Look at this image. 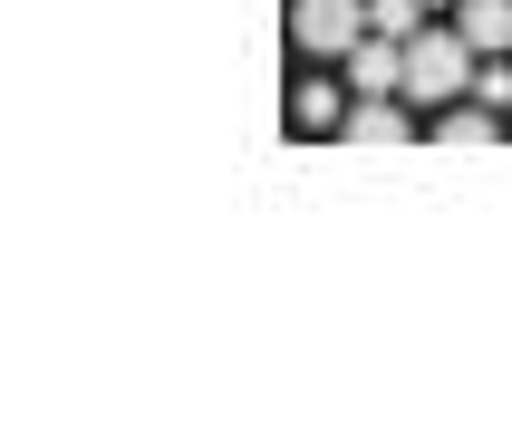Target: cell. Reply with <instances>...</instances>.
Returning <instances> with one entry per match:
<instances>
[{
  "label": "cell",
  "mask_w": 512,
  "mask_h": 444,
  "mask_svg": "<svg viewBox=\"0 0 512 444\" xmlns=\"http://www.w3.org/2000/svg\"><path fill=\"white\" fill-rule=\"evenodd\" d=\"M474 39H464V29H416V39H406V97H426V107H455V97H474Z\"/></svg>",
  "instance_id": "obj_1"
},
{
  "label": "cell",
  "mask_w": 512,
  "mask_h": 444,
  "mask_svg": "<svg viewBox=\"0 0 512 444\" xmlns=\"http://www.w3.org/2000/svg\"><path fill=\"white\" fill-rule=\"evenodd\" d=\"M290 39L319 58H348L368 39V0H290Z\"/></svg>",
  "instance_id": "obj_2"
},
{
  "label": "cell",
  "mask_w": 512,
  "mask_h": 444,
  "mask_svg": "<svg viewBox=\"0 0 512 444\" xmlns=\"http://www.w3.org/2000/svg\"><path fill=\"white\" fill-rule=\"evenodd\" d=\"M348 78H358V97H406V39L368 29V39L348 49Z\"/></svg>",
  "instance_id": "obj_3"
},
{
  "label": "cell",
  "mask_w": 512,
  "mask_h": 444,
  "mask_svg": "<svg viewBox=\"0 0 512 444\" xmlns=\"http://www.w3.org/2000/svg\"><path fill=\"white\" fill-rule=\"evenodd\" d=\"M493 136H503V107H484V97H474V107H445V116H435V145H445V155H484Z\"/></svg>",
  "instance_id": "obj_4"
},
{
  "label": "cell",
  "mask_w": 512,
  "mask_h": 444,
  "mask_svg": "<svg viewBox=\"0 0 512 444\" xmlns=\"http://www.w3.org/2000/svg\"><path fill=\"white\" fill-rule=\"evenodd\" d=\"M455 29L484 58H512V0H455Z\"/></svg>",
  "instance_id": "obj_5"
},
{
  "label": "cell",
  "mask_w": 512,
  "mask_h": 444,
  "mask_svg": "<svg viewBox=\"0 0 512 444\" xmlns=\"http://www.w3.org/2000/svg\"><path fill=\"white\" fill-rule=\"evenodd\" d=\"M416 126H406V107H387V97H368V107H348L339 145H406Z\"/></svg>",
  "instance_id": "obj_6"
},
{
  "label": "cell",
  "mask_w": 512,
  "mask_h": 444,
  "mask_svg": "<svg viewBox=\"0 0 512 444\" xmlns=\"http://www.w3.org/2000/svg\"><path fill=\"white\" fill-rule=\"evenodd\" d=\"M300 126H310V136H339V126H348V97H339V87H300Z\"/></svg>",
  "instance_id": "obj_7"
},
{
  "label": "cell",
  "mask_w": 512,
  "mask_h": 444,
  "mask_svg": "<svg viewBox=\"0 0 512 444\" xmlns=\"http://www.w3.org/2000/svg\"><path fill=\"white\" fill-rule=\"evenodd\" d=\"M368 10H377L387 39H416V29H426V0H368Z\"/></svg>",
  "instance_id": "obj_8"
},
{
  "label": "cell",
  "mask_w": 512,
  "mask_h": 444,
  "mask_svg": "<svg viewBox=\"0 0 512 444\" xmlns=\"http://www.w3.org/2000/svg\"><path fill=\"white\" fill-rule=\"evenodd\" d=\"M474 97L484 107H512V68H474Z\"/></svg>",
  "instance_id": "obj_9"
}]
</instances>
